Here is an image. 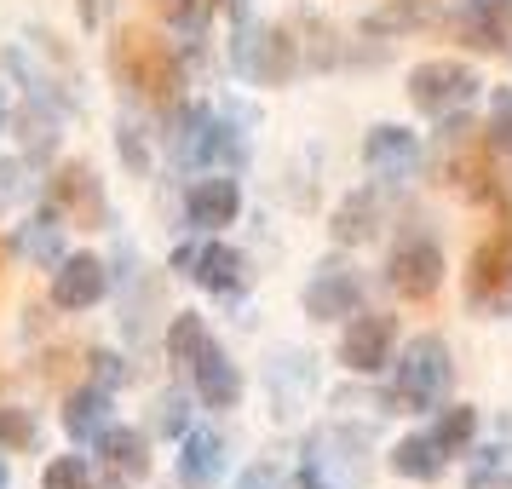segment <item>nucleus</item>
<instances>
[{
  "instance_id": "72a5a7b5",
  "label": "nucleus",
  "mask_w": 512,
  "mask_h": 489,
  "mask_svg": "<svg viewBox=\"0 0 512 489\" xmlns=\"http://www.w3.org/2000/svg\"><path fill=\"white\" fill-rule=\"evenodd\" d=\"M24 196H29L24 162H18V156H0V213L12 208V202H24Z\"/></svg>"
},
{
  "instance_id": "e433bc0d",
  "label": "nucleus",
  "mask_w": 512,
  "mask_h": 489,
  "mask_svg": "<svg viewBox=\"0 0 512 489\" xmlns=\"http://www.w3.org/2000/svg\"><path fill=\"white\" fill-rule=\"evenodd\" d=\"M466 489H512V466L501 461H484L472 478H466Z\"/></svg>"
},
{
  "instance_id": "4be33fe9",
  "label": "nucleus",
  "mask_w": 512,
  "mask_h": 489,
  "mask_svg": "<svg viewBox=\"0 0 512 489\" xmlns=\"http://www.w3.org/2000/svg\"><path fill=\"white\" fill-rule=\"evenodd\" d=\"M93 455L116 472L121 484H144V478H150V432H133V426H121V420L93 443Z\"/></svg>"
},
{
  "instance_id": "a878e982",
  "label": "nucleus",
  "mask_w": 512,
  "mask_h": 489,
  "mask_svg": "<svg viewBox=\"0 0 512 489\" xmlns=\"http://www.w3.org/2000/svg\"><path fill=\"white\" fill-rule=\"evenodd\" d=\"M167 357H173V363H196V357H202V351L213 346V334H208V317H202V311H173V317H167Z\"/></svg>"
},
{
  "instance_id": "9d476101",
  "label": "nucleus",
  "mask_w": 512,
  "mask_h": 489,
  "mask_svg": "<svg viewBox=\"0 0 512 489\" xmlns=\"http://www.w3.org/2000/svg\"><path fill=\"white\" fill-rule=\"evenodd\" d=\"M47 202L70 225H87V231H104L110 225V196H104V179H98L87 162H58L47 179Z\"/></svg>"
},
{
  "instance_id": "cd10ccee",
  "label": "nucleus",
  "mask_w": 512,
  "mask_h": 489,
  "mask_svg": "<svg viewBox=\"0 0 512 489\" xmlns=\"http://www.w3.org/2000/svg\"><path fill=\"white\" fill-rule=\"evenodd\" d=\"M432 438L443 443V455H466L472 438H478V409H472V403H443Z\"/></svg>"
},
{
  "instance_id": "ea45409f",
  "label": "nucleus",
  "mask_w": 512,
  "mask_h": 489,
  "mask_svg": "<svg viewBox=\"0 0 512 489\" xmlns=\"http://www.w3.org/2000/svg\"><path fill=\"white\" fill-rule=\"evenodd\" d=\"M196 254H202L196 242H179V248L167 254V271H179V277H190V271H196Z\"/></svg>"
},
{
  "instance_id": "a211bd4d",
  "label": "nucleus",
  "mask_w": 512,
  "mask_h": 489,
  "mask_svg": "<svg viewBox=\"0 0 512 489\" xmlns=\"http://www.w3.org/2000/svg\"><path fill=\"white\" fill-rule=\"evenodd\" d=\"M64 432H70V443H81V449H93L110 426H116V392H104V386H75L70 397H64Z\"/></svg>"
},
{
  "instance_id": "473e14b6",
  "label": "nucleus",
  "mask_w": 512,
  "mask_h": 489,
  "mask_svg": "<svg viewBox=\"0 0 512 489\" xmlns=\"http://www.w3.org/2000/svg\"><path fill=\"white\" fill-rule=\"evenodd\" d=\"M489 127H495V133H489L495 150L512 156V87H495V93H489Z\"/></svg>"
},
{
  "instance_id": "c9c22d12",
  "label": "nucleus",
  "mask_w": 512,
  "mask_h": 489,
  "mask_svg": "<svg viewBox=\"0 0 512 489\" xmlns=\"http://www.w3.org/2000/svg\"><path fill=\"white\" fill-rule=\"evenodd\" d=\"M116 144H121V162L133 167V173H150V150H144V133H133V127H127V121H121Z\"/></svg>"
},
{
  "instance_id": "a19ab883",
  "label": "nucleus",
  "mask_w": 512,
  "mask_h": 489,
  "mask_svg": "<svg viewBox=\"0 0 512 489\" xmlns=\"http://www.w3.org/2000/svg\"><path fill=\"white\" fill-rule=\"evenodd\" d=\"M225 12H231V18H248V0H225Z\"/></svg>"
},
{
  "instance_id": "423d86ee",
  "label": "nucleus",
  "mask_w": 512,
  "mask_h": 489,
  "mask_svg": "<svg viewBox=\"0 0 512 489\" xmlns=\"http://www.w3.org/2000/svg\"><path fill=\"white\" fill-rule=\"evenodd\" d=\"M478 70L472 64H461V58H426V64H415L409 70V81H403V93H409V104H415L420 116L432 121H449L461 116L466 104L478 98Z\"/></svg>"
},
{
  "instance_id": "f257e3e1",
  "label": "nucleus",
  "mask_w": 512,
  "mask_h": 489,
  "mask_svg": "<svg viewBox=\"0 0 512 489\" xmlns=\"http://www.w3.org/2000/svg\"><path fill=\"white\" fill-rule=\"evenodd\" d=\"M185 64L190 52L179 41H156L144 29H121L110 41V75L116 87L150 98V104H179L185 98Z\"/></svg>"
},
{
  "instance_id": "1a4fd4ad",
  "label": "nucleus",
  "mask_w": 512,
  "mask_h": 489,
  "mask_svg": "<svg viewBox=\"0 0 512 489\" xmlns=\"http://www.w3.org/2000/svg\"><path fill=\"white\" fill-rule=\"evenodd\" d=\"M392 357H397V317H386V311H357V317H346L340 369L374 380V374L392 369Z\"/></svg>"
},
{
  "instance_id": "f704fd0d",
  "label": "nucleus",
  "mask_w": 512,
  "mask_h": 489,
  "mask_svg": "<svg viewBox=\"0 0 512 489\" xmlns=\"http://www.w3.org/2000/svg\"><path fill=\"white\" fill-rule=\"evenodd\" d=\"M294 489H363V484H346V478H334L328 466H317L311 455L300 461V478H294Z\"/></svg>"
},
{
  "instance_id": "4468645a",
  "label": "nucleus",
  "mask_w": 512,
  "mask_h": 489,
  "mask_svg": "<svg viewBox=\"0 0 512 489\" xmlns=\"http://www.w3.org/2000/svg\"><path fill=\"white\" fill-rule=\"evenodd\" d=\"M449 29L472 52H512V0H455Z\"/></svg>"
},
{
  "instance_id": "79ce46f5",
  "label": "nucleus",
  "mask_w": 512,
  "mask_h": 489,
  "mask_svg": "<svg viewBox=\"0 0 512 489\" xmlns=\"http://www.w3.org/2000/svg\"><path fill=\"white\" fill-rule=\"evenodd\" d=\"M0 489H12V466H6V449H0Z\"/></svg>"
},
{
  "instance_id": "dca6fc26",
  "label": "nucleus",
  "mask_w": 512,
  "mask_h": 489,
  "mask_svg": "<svg viewBox=\"0 0 512 489\" xmlns=\"http://www.w3.org/2000/svg\"><path fill=\"white\" fill-rule=\"evenodd\" d=\"M420 162V139L403 127V121H380L369 127V139H363V167H369L374 179H409Z\"/></svg>"
},
{
  "instance_id": "f8f14e48",
  "label": "nucleus",
  "mask_w": 512,
  "mask_h": 489,
  "mask_svg": "<svg viewBox=\"0 0 512 489\" xmlns=\"http://www.w3.org/2000/svg\"><path fill=\"white\" fill-rule=\"evenodd\" d=\"M392 219V179H369L363 190H351L346 202L334 208L328 219V236L340 242V248H363L380 236V225Z\"/></svg>"
},
{
  "instance_id": "7ed1b4c3",
  "label": "nucleus",
  "mask_w": 512,
  "mask_h": 489,
  "mask_svg": "<svg viewBox=\"0 0 512 489\" xmlns=\"http://www.w3.org/2000/svg\"><path fill=\"white\" fill-rule=\"evenodd\" d=\"M455 386V357L443 346V334H415L409 346L392 357V392H386V415H420V409H443Z\"/></svg>"
},
{
  "instance_id": "bb28decb",
  "label": "nucleus",
  "mask_w": 512,
  "mask_h": 489,
  "mask_svg": "<svg viewBox=\"0 0 512 489\" xmlns=\"http://www.w3.org/2000/svg\"><path fill=\"white\" fill-rule=\"evenodd\" d=\"M18 139H24L29 162H52V156H58V110H47V104L29 98L24 110H18Z\"/></svg>"
},
{
  "instance_id": "0eeeda50",
  "label": "nucleus",
  "mask_w": 512,
  "mask_h": 489,
  "mask_svg": "<svg viewBox=\"0 0 512 489\" xmlns=\"http://www.w3.org/2000/svg\"><path fill=\"white\" fill-rule=\"evenodd\" d=\"M466 305L478 317H507L512 311V219L495 225L466 259Z\"/></svg>"
},
{
  "instance_id": "c756f323",
  "label": "nucleus",
  "mask_w": 512,
  "mask_h": 489,
  "mask_svg": "<svg viewBox=\"0 0 512 489\" xmlns=\"http://www.w3.org/2000/svg\"><path fill=\"white\" fill-rule=\"evenodd\" d=\"M35 438H41V432H35V415L18 409V403H0V449H6V455H29Z\"/></svg>"
},
{
  "instance_id": "9b49d317",
  "label": "nucleus",
  "mask_w": 512,
  "mask_h": 489,
  "mask_svg": "<svg viewBox=\"0 0 512 489\" xmlns=\"http://www.w3.org/2000/svg\"><path fill=\"white\" fill-rule=\"evenodd\" d=\"M185 219L202 236H219L225 225H236L242 219V179L236 173H196L185 185Z\"/></svg>"
},
{
  "instance_id": "5701e85b",
  "label": "nucleus",
  "mask_w": 512,
  "mask_h": 489,
  "mask_svg": "<svg viewBox=\"0 0 512 489\" xmlns=\"http://www.w3.org/2000/svg\"><path fill=\"white\" fill-rule=\"evenodd\" d=\"M449 455H443V443L432 432H409V438L392 443V472L397 478H409V484H438Z\"/></svg>"
},
{
  "instance_id": "c85d7f7f",
  "label": "nucleus",
  "mask_w": 512,
  "mask_h": 489,
  "mask_svg": "<svg viewBox=\"0 0 512 489\" xmlns=\"http://www.w3.org/2000/svg\"><path fill=\"white\" fill-rule=\"evenodd\" d=\"M41 489H98V472L87 455H52L41 472Z\"/></svg>"
},
{
  "instance_id": "58836bf2",
  "label": "nucleus",
  "mask_w": 512,
  "mask_h": 489,
  "mask_svg": "<svg viewBox=\"0 0 512 489\" xmlns=\"http://www.w3.org/2000/svg\"><path fill=\"white\" fill-rule=\"evenodd\" d=\"M110 12H116V0H75V18H81V29H87V35L110 24Z\"/></svg>"
},
{
  "instance_id": "393cba45",
  "label": "nucleus",
  "mask_w": 512,
  "mask_h": 489,
  "mask_svg": "<svg viewBox=\"0 0 512 489\" xmlns=\"http://www.w3.org/2000/svg\"><path fill=\"white\" fill-rule=\"evenodd\" d=\"M311 357H300V351H288L282 363H271L265 369V386L277 392V415L282 420H294L300 415V403H305V386H311V369H305Z\"/></svg>"
},
{
  "instance_id": "2eb2a0df",
  "label": "nucleus",
  "mask_w": 512,
  "mask_h": 489,
  "mask_svg": "<svg viewBox=\"0 0 512 489\" xmlns=\"http://www.w3.org/2000/svg\"><path fill=\"white\" fill-rule=\"evenodd\" d=\"M110 294V265L98 254H64L52 265V305L58 311H93Z\"/></svg>"
},
{
  "instance_id": "20e7f679",
  "label": "nucleus",
  "mask_w": 512,
  "mask_h": 489,
  "mask_svg": "<svg viewBox=\"0 0 512 489\" xmlns=\"http://www.w3.org/2000/svg\"><path fill=\"white\" fill-rule=\"evenodd\" d=\"M231 70L254 87H288L300 75V41L282 24H254V18H231Z\"/></svg>"
},
{
  "instance_id": "aec40b11",
  "label": "nucleus",
  "mask_w": 512,
  "mask_h": 489,
  "mask_svg": "<svg viewBox=\"0 0 512 489\" xmlns=\"http://www.w3.org/2000/svg\"><path fill=\"white\" fill-rule=\"evenodd\" d=\"M225 438L208 432V426H190L179 438V489H219L225 478Z\"/></svg>"
},
{
  "instance_id": "ddd939ff",
  "label": "nucleus",
  "mask_w": 512,
  "mask_h": 489,
  "mask_svg": "<svg viewBox=\"0 0 512 489\" xmlns=\"http://www.w3.org/2000/svg\"><path fill=\"white\" fill-rule=\"evenodd\" d=\"M449 29V6L443 0H380L374 12H363L357 35L369 41H409V35H438Z\"/></svg>"
},
{
  "instance_id": "39448f33",
  "label": "nucleus",
  "mask_w": 512,
  "mask_h": 489,
  "mask_svg": "<svg viewBox=\"0 0 512 489\" xmlns=\"http://www.w3.org/2000/svg\"><path fill=\"white\" fill-rule=\"evenodd\" d=\"M443 277H449V259H443V242L432 231H403L392 242V254H386V288H392L397 300L426 305L443 288Z\"/></svg>"
},
{
  "instance_id": "b1692460",
  "label": "nucleus",
  "mask_w": 512,
  "mask_h": 489,
  "mask_svg": "<svg viewBox=\"0 0 512 489\" xmlns=\"http://www.w3.org/2000/svg\"><path fill=\"white\" fill-rule=\"evenodd\" d=\"M213 6H219V0H156V12H162V24H167V41H179V47L196 58L202 41H208Z\"/></svg>"
},
{
  "instance_id": "f03ea898",
  "label": "nucleus",
  "mask_w": 512,
  "mask_h": 489,
  "mask_svg": "<svg viewBox=\"0 0 512 489\" xmlns=\"http://www.w3.org/2000/svg\"><path fill=\"white\" fill-rule=\"evenodd\" d=\"M495 156H501L495 139L478 133L466 110L438 127V150H432V162H438V179L455 190L461 202H495V196H501V162H495Z\"/></svg>"
},
{
  "instance_id": "412c9836",
  "label": "nucleus",
  "mask_w": 512,
  "mask_h": 489,
  "mask_svg": "<svg viewBox=\"0 0 512 489\" xmlns=\"http://www.w3.org/2000/svg\"><path fill=\"white\" fill-rule=\"evenodd\" d=\"M190 282H196L202 294H213V300H236V294L248 288V254L231 248V242H202Z\"/></svg>"
},
{
  "instance_id": "4c0bfd02",
  "label": "nucleus",
  "mask_w": 512,
  "mask_h": 489,
  "mask_svg": "<svg viewBox=\"0 0 512 489\" xmlns=\"http://www.w3.org/2000/svg\"><path fill=\"white\" fill-rule=\"evenodd\" d=\"M231 489H282V472L271 461H254L248 466V472H242V478H236Z\"/></svg>"
},
{
  "instance_id": "37998d69",
  "label": "nucleus",
  "mask_w": 512,
  "mask_h": 489,
  "mask_svg": "<svg viewBox=\"0 0 512 489\" xmlns=\"http://www.w3.org/2000/svg\"><path fill=\"white\" fill-rule=\"evenodd\" d=\"M0 127H6V98H0Z\"/></svg>"
},
{
  "instance_id": "6ab92c4d",
  "label": "nucleus",
  "mask_w": 512,
  "mask_h": 489,
  "mask_svg": "<svg viewBox=\"0 0 512 489\" xmlns=\"http://www.w3.org/2000/svg\"><path fill=\"white\" fill-rule=\"evenodd\" d=\"M190 380H196V397H202V409H213V415H225V409H236L242 403V369H236L231 357H225V346L213 340L196 363H190Z\"/></svg>"
},
{
  "instance_id": "6e6552de",
  "label": "nucleus",
  "mask_w": 512,
  "mask_h": 489,
  "mask_svg": "<svg viewBox=\"0 0 512 489\" xmlns=\"http://www.w3.org/2000/svg\"><path fill=\"white\" fill-rule=\"evenodd\" d=\"M300 311L311 323H346L363 311V271L351 259H317V271L300 288Z\"/></svg>"
},
{
  "instance_id": "f3484780",
  "label": "nucleus",
  "mask_w": 512,
  "mask_h": 489,
  "mask_svg": "<svg viewBox=\"0 0 512 489\" xmlns=\"http://www.w3.org/2000/svg\"><path fill=\"white\" fill-rule=\"evenodd\" d=\"M64 225H70V219L52 208L47 196H41V208L29 213L18 231H12V254L24 259V265H41V271H52V265L64 259Z\"/></svg>"
},
{
  "instance_id": "2f4dec72",
  "label": "nucleus",
  "mask_w": 512,
  "mask_h": 489,
  "mask_svg": "<svg viewBox=\"0 0 512 489\" xmlns=\"http://www.w3.org/2000/svg\"><path fill=\"white\" fill-rule=\"evenodd\" d=\"M156 432L173 438V443L190 432V397L185 392H162V397H156Z\"/></svg>"
},
{
  "instance_id": "7c9ffc66",
  "label": "nucleus",
  "mask_w": 512,
  "mask_h": 489,
  "mask_svg": "<svg viewBox=\"0 0 512 489\" xmlns=\"http://www.w3.org/2000/svg\"><path fill=\"white\" fill-rule=\"evenodd\" d=\"M127 374H133V369H127V357H121V351H110V346H93V351H87V380H93V386L116 392Z\"/></svg>"
}]
</instances>
